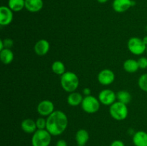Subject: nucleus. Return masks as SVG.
<instances>
[{"label": "nucleus", "instance_id": "32", "mask_svg": "<svg viewBox=\"0 0 147 146\" xmlns=\"http://www.w3.org/2000/svg\"><path fill=\"white\" fill-rule=\"evenodd\" d=\"M98 1L99 3H100V4H104V3L107 2L109 0H97Z\"/></svg>", "mask_w": 147, "mask_h": 146}, {"label": "nucleus", "instance_id": "12", "mask_svg": "<svg viewBox=\"0 0 147 146\" xmlns=\"http://www.w3.org/2000/svg\"><path fill=\"white\" fill-rule=\"evenodd\" d=\"M34 52L39 56H44L50 50V43L46 40H40L34 44Z\"/></svg>", "mask_w": 147, "mask_h": 146}, {"label": "nucleus", "instance_id": "15", "mask_svg": "<svg viewBox=\"0 0 147 146\" xmlns=\"http://www.w3.org/2000/svg\"><path fill=\"white\" fill-rule=\"evenodd\" d=\"M21 128L24 133L31 134L34 133L37 130V127L36 122H34L32 119L27 118L22 122Z\"/></svg>", "mask_w": 147, "mask_h": 146}, {"label": "nucleus", "instance_id": "30", "mask_svg": "<svg viewBox=\"0 0 147 146\" xmlns=\"http://www.w3.org/2000/svg\"><path fill=\"white\" fill-rule=\"evenodd\" d=\"M4 49V43H3V40H0V51L3 50Z\"/></svg>", "mask_w": 147, "mask_h": 146}, {"label": "nucleus", "instance_id": "22", "mask_svg": "<svg viewBox=\"0 0 147 146\" xmlns=\"http://www.w3.org/2000/svg\"><path fill=\"white\" fill-rule=\"evenodd\" d=\"M52 70L53 72L58 75H63L65 72V64L61 61H55L52 64Z\"/></svg>", "mask_w": 147, "mask_h": 146}, {"label": "nucleus", "instance_id": "28", "mask_svg": "<svg viewBox=\"0 0 147 146\" xmlns=\"http://www.w3.org/2000/svg\"><path fill=\"white\" fill-rule=\"evenodd\" d=\"M55 146H67V143L65 140H59Z\"/></svg>", "mask_w": 147, "mask_h": 146}, {"label": "nucleus", "instance_id": "1", "mask_svg": "<svg viewBox=\"0 0 147 146\" xmlns=\"http://www.w3.org/2000/svg\"><path fill=\"white\" fill-rule=\"evenodd\" d=\"M68 125V119L65 113L61 110H56L47 118L46 130L52 136H57L63 134Z\"/></svg>", "mask_w": 147, "mask_h": 146}, {"label": "nucleus", "instance_id": "21", "mask_svg": "<svg viewBox=\"0 0 147 146\" xmlns=\"http://www.w3.org/2000/svg\"><path fill=\"white\" fill-rule=\"evenodd\" d=\"M116 99L119 100V102L127 104L131 100V95L130 92L126 90H121V91L118 92L116 94Z\"/></svg>", "mask_w": 147, "mask_h": 146}, {"label": "nucleus", "instance_id": "34", "mask_svg": "<svg viewBox=\"0 0 147 146\" xmlns=\"http://www.w3.org/2000/svg\"><path fill=\"white\" fill-rule=\"evenodd\" d=\"M78 146H85V145H78Z\"/></svg>", "mask_w": 147, "mask_h": 146}, {"label": "nucleus", "instance_id": "18", "mask_svg": "<svg viewBox=\"0 0 147 146\" xmlns=\"http://www.w3.org/2000/svg\"><path fill=\"white\" fill-rule=\"evenodd\" d=\"M0 58L3 64H9L14 60V54L10 49L4 48L0 51Z\"/></svg>", "mask_w": 147, "mask_h": 146}, {"label": "nucleus", "instance_id": "20", "mask_svg": "<svg viewBox=\"0 0 147 146\" xmlns=\"http://www.w3.org/2000/svg\"><path fill=\"white\" fill-rule=\"evenodd\" d=\"M8 7L13 11H20L25 8V0H9Z\"/></svg>", "mask_w": 147, "mask_h": 146}, {"label": "nucleus", "instance_id": "4", "mask_svg": "<svg viewBox=\"0 0 147 146\" xmlns=\"http://www.w3.org/2000/svg\"><path fill=\"white\" fill-rule=\"evenodd\" d=\"M109 113L111 116L118 121H121L126 119L129 113L127 106L126 104L121 102H115L111 105L109 108Z\"/></svg>", "mask_w": 147, "mask_h": 146}, {"label": "nucleus", "instance_id": "3", "mask_svg": "<svg viewBox=\"0 0 147 146\" xmlns=\"http://www.w3.org/2000/svg\"><path fill=\"white\" fill-rule=\"evenodd\" d=\"M52 140V135L46 129H37L32 137V146H49Z\"/></svg>", "mask_w": 147, "mask_h": 146}, {"label": "nucleus", "instance_id": "17", "mask_svg": "<svg viewBox=\"0 0 147 146\" xmlns=\"http://www.w3.org/2000/svg\"><path fill=\"white\" fill-rule=\"evenodd\" d=\"M83 98L82 94L79 92H71L68 95L67 99V103L71 106H78L80 104L83 102Z\"/></svg>", "mask_w": 147, "mask_h": 146}, {"label": "nucleus", "instance_id": "29", "mask_svg": "<svg viewBox=\"0 0 147 146\" xmlns=\"http://www.w3.org/2000/svg\"><path fill=\"white\" fill-rule=\"evenodd\" d=\"M91 91H90V89L89 88H84L83 89V94L85 96H89V95H91Z\"/></svg>", "mask_w": 147, "mask_h": 146}, {"label": "nucleus", "instance_id": "8", "mask_svg": "<svg viewBox=\"0 0 147 146\" xmlns=\"http://www.w3.org/2000/svg\"><path fill=\"white\" fill-rule=\"evenodd\" d=\"M54 104L48 100H45L40 102L37 107V113L42 116H47L52 114L54 110Z\"/></svg>", "mask_w": 147, "mask_h": 146}, {"label": "nucleus", "instance_id": "33", "mask_svg": "<svg viewBox=\"0 0 147 146\" xmlns=\"http://www.w3.org/2000/svg\"><path fill=\"white\" fill-rule=\"evenodd\" d=\"M146 52H147V46H146Z\"/></svg>", "mask_w": 147, "mask_h": 146}, {"label": "nucleus", "instance_id": "19", "mask_svg": "<svg viewBox=\"0 0 147 146\" xmlns=\"http://www.w3.org/2000/svg\"><path fill=\"white\" fill-rule=\"evenodd\" d=\"M123 69L129 73H134L139 69L138 62L133 59H129L123 63Z\"/></svg>", "mask_w": 147, "mask_h": 146}, {"label": "nucleus", "instance_id": "31", "mask_svg": "<svg viewBox=\"0 0 147 146\" xmlns=\"http://www.w3.org/2000/svg\"><path fill=\"white\" fill-rule=\"evenodd\" d=\"M142 40H143L144 43V44L147 46V36H146V37H144V38L142 39Z\"/></svg>", "mask_w": 147, "mask_h": 146}, {"label": "nucleus", "instance_id": "5", "mask_svg": "<svg viewBox=\"0 0 147 146\" xmlns=\"http://www.w3.org/2000/svg\"><path fill=\"white\" fill-rule=\"evenodd\" d=\"M100 101L96 97L92 95L86 96L81 103L83 110L89 114L96 113L100 108Z\"/></svg>", "mask_w": 147, "mask_h": 146}, {"label": "nucleus", "instance_id": "11", "mask_svg": "<svg viewBox=\"0 0 147 146\" xmlns=\"http://www.w3.org/2000/svg\"><path fill=\"white\" fill-rule=\"evenodd\" d=\"M113 10L118 13H123L133 7L132 0H113L112 4Z\"/></svg>", "mask_w": 147, "mask_h": 146}, {"label": "nucleus", "instance_id": "25", "mask_svg": "<svg viewBox=\"0 0 147 146\" xmlns=\"http://www.w3.org/2000/svg\"><path fill=\"white\" fill-rule=\"evenodd\" d=\"M138 64L140 69L147 68V58L144 57H142L137 60Z\"/></svg>", "mask_w": 147, "mask_h": 146}, {"label": "nucleus", "instance_id": "7", "mask_svg": "<svg viewBox=\"0 0 147 146\" xmlns=\"http://www.w3.org/2000/svg\"><path fill=\"white\" fill-rule=\"evenodd\" d=\"M98 100L104 105H111L116 102V94L113 90L106 89L99 93Z\"/></svg>", "mask_w": 147, "mask_h": 146}, {"label": "nucleus", "instance_id": "6", "mask_svg": "<svg viewBox=\"0 0 147 146\" xmlns=\"http://www.w3.org/2000/svg\"><path fill=\"white\" fill-rule=\"evenodd\" d=\"M128 48L132 54L141 55L146 51V45L142 39L139 37H131L128 41Z\"/></svg>", "mask_w": 147, "mask_h": 146}, {"label": "nucleus", "instance_id": "24", "mask_svg": "<svg viewBox=\"0 0 147 146\" xmlns=\"http://www.w3.org/2000/svg\"><path fill=\"white\" fill-rule=\"evenodd\" d=\"M36 125H37V127L39 130H43V129H46V126H47V120H45L43 117H39L37 120H36Z\"/></svg>", "mask_w": 147, "mask_h": 146}, {"label": "nucleus", "instance_id": "9", "mask_svg": "<svg viewBox=\"0 0 147 146\" xmlns=\"http://www.w3.org/2000/svg\"><path fill=\"white\" fill-rule=\"evenodd\" d=\"M98 80L103 85H109L115 80V74L112 70L105 69L101 70L98 75Z\"/></svg>", "mask_w": 147, "mask_h": 146}, {"label": "nucleus", "instance_id": "26", "mask_svg": "<svg viewBox=\"0 0 147 146\" xmlns=\"http://www.w3.org/2000/svg\"><path fill=\"white\" fill-rule=\"evenodd\" d=\"M3 43H4V48L10 49L13 46V41L11 39H5L4 40H3Z\"/></svg>", "mask_w": 147, "mask_h": 146}, {"label": "nucleus", "instance_id": "16", "mask_svg": "<svg viewBox=\"0 0 147 146\" xmlns=\"http://www.w3.org/2000/svg\"><path fill=\"white\" fill-rule=\"evenodd\" d=\"M89 140L88 132L85 129H80L76 134V140L78 145H86Z\"/></svg>", "mask_w": 147, "mask_h": 146}, {"label": "nucleus", "instance_id": "27", "mask_svg": "<svg viewBox=\"0 0 147 146\" xmlns=\"http://www.w3.org/2000/svg\"><path fill=\"white\" fill-rule=\"evenodd\" d=\"M111 146H125V144L121 140H116L112 142V143L111 144Z\"/></svg>", "mask_w": 147, "mask_h": 146}, {"label": "nucleus", "instance_id": "10", "mask_svg": "<svg viewBox=\"0 0 147 146\" xmlns=\"http://www.w3.org/2000/svg\"><path fill=\"white\" fill-rule=\"evenodd\" d=\"M13 20V11L9 7L1 6L0 7V24L7 26L11 24Z\"/></svg>", "mask_w": 147, "mask_h": 146}, {"label": "nucleus", "instance_id": "23", "mask_svg": "<svg viewBox=\"0 0 147 146\" xmlns=\"http://www.w3.org/2000/svg\"><path fill=\"white\" fill-rule=\"evenodd\" d=\"M138 84H139V86L141 90L147 92V73L146 74H142L139 77Z\"/></svg>", "mask_w": 147, "mask_h": 146}, {"label": "nucleus", "instance_id": "14", "mask_svg": "<svg viewBox=\"0 0 147 146\" xmlns=\"http://www.w3.org/2000/svg\"><path fill=\"white\" fill-rule=\"evenodd\" d=\"M133 143L135 146H147V133L138 131L133 135Z\"/></svg>", "mask_w": 147, "mask_h": 146}, {"label": "nucleus", "instance_id": "2", "mask_svg": "<svg viewBox=\"0 0 147 146\" xmlns=\"http://www.w3.org/2000/svg\"><path fill=\"white\" fill-rule=\"evenodd\" d=\"M60 84L63 90L67 92H73L78 87V77L73 72H65L63 75H61Z\"/></svg>", "mask_w": 147, "mask_h": 146}, {"label": "nucleus", "instance_id": "13", "mask_svg": "<svg viewBox=\"0 0 147 146\" xmlns=\"http://www.w3.org/2000/svg\"><path fill=\"white\" fill-rule=\"evenodd\" d=\"M42 7V0H25V8L30 12H38Z\"/></svg>", "mask_w": 147, "mask_h": 146}]
</instances>
